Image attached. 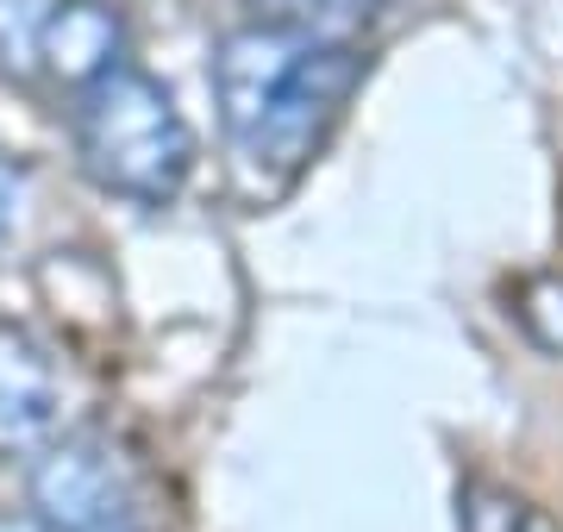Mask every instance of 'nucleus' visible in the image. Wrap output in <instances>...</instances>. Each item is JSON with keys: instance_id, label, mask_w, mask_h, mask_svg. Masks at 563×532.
<instances>
[{"instance_id": "obj_11", "label": "nucleus", "mask_w": 563, "mask_h": 532, "mask_svg": "<svg viewBox=\"0 0 563 532\" xmlns=\"http://www.w3.org/2000/svg\"><path fill=\"white\" fill-rule=\"evenodd\" d=\"M0 532H44L38 520H13V513H0Z\"/></svg>"}, {"instance_id": "obj_7", "label": "nucleus", "mask_w": 563, "mask_h": 532, "mask_svg": "<svg viewBox=\"0 0 563 532\" xmlns=\"http://www.w3.org/2000/svg\"><path fill=\"white\" fill-rule=\"evenodd\" d=\"M514 320L539 351L563 357V276H526L514 288Z\"/></svg>"}, {"instance_id": "obj_10", "label": "nucleus", "mask_w": 563, "mask_h": 532, "mask_svg": "<svg viewBox=\"0 0 563 532\" xmlns=\"http://www.w3.org/2000/svg\"><path fill=\"white\" fill-rule=\"evenodd\" d=\"M295 13H320V20H351V13H369L376 0H288Z\"/></svg>"}, {"instance_id": "obj_3", "label": "nucleus", "mask_w": 563, "mask_h": 532, "mask_svg": "<svg viewBox=\"0 0 563 532\" xmlns=\"http://www.w3.org/2000/svg\"><path fill=\"white\" fill-rule=\"evenodd\" d=\"M25 495H32V520L44 532H107L139 520L120 457L95 439L44 445V457L25 476Z\"/></svg>"}, {"instance_id": "obj_1", "label": "nucleus", "mask_w": 563, "mask_h": 532, "mask_svg": "<svg viewBox=\"0 0 563 532\" xmlns=\"http://www.w3.org/2000/svg\"><path fill=\"white\" fill-rule=\"evenodd\" d=\"M363 82V51L307 25H244L213 51V107L251 169L301 176Z\"/></svg>"}, {"instance_id": "obj_4", "label": "nucleus", "mask_w": 563, "mask_h": 532, "mask_svg": "<svg viewBox=\"0 0 563 532\" xmlns=\"http://www.w3.org/2000/svg\"><path fill=\"white\" fill-rule=\"evenodd\" d=\"M57 369L20 326H0V457L44 445L57 426Z\"/></svg>"}, {"instance_id": "obj_5", "label": "nucleus", "mask_w": 563, "mask_h": 532, "mask_svg": "<svg viewBox=\"0 0 563 532\" xmlns=\"http://www.w3.org/2000/svg\"><path fill=\"white\" fill-rule=\"evenodd\" d=\"M125 51V25L101 0H57V13L44 25V76H57L63 88H88L107 76Z\"/></svg>"}, {"instance_id": "obj_9", "label": "nucleus", "mask_w": 563, "mask_h": 532, "mask_svg": "<svg viewBox=\"0 0 563 532\" xmlns=\"http://www.w3.org/2000/svg\"><path fill=\"white\" fill-rule=\"evenodd\" d=\"M20 201H25V182H20V169H13V157L0 151V239L20 225Z\"/></svg>"}, {"instance_id": "obj_8", "label": "nucleus", "mask_w": 563, "mask_h": 532, "mask_svg": "<svg viewBox=\"0 0 563 532\" xmlns=\"http://www.w3.org/2000/svg\"><path fill=\"white\" fill-rule=\"evenodd\" d=\"M526 527H532V513H526L520 495L488 489V483L463 495V532H526Z\"/></svg>"}, {"instance_id": "obj_2", "label": "nucleus", "mask_w": 563, "mask_h": 532, "mask_svg": "<svg viewBox=\"0 0 563 532\" xmlns=\"http://www.w3.org/2000/svg\"><path fill=\"white\" fill-rule=\"evenodd\" d=\"M69 138H76V164L88 182L139 207L176 201L188 169H195V132L169 101L157 76H144L132 63H113L107 76L76 88V113H69Z\"/></svg>"}, {"instance_id": "obj_6", "label": "nucleus", "mask_w": 563, "mask_h": 532, "mask_svg": "<svg viewBox=\"0 0 563 532\" xmlns=\"http://www.w3.org/2000/svg\"><path fill=\"white\" fill-rule=\"evenodd\" d=\"M57 13V0H0V76H38L44 69V25Z\"/></svg>"}]
</instances>
